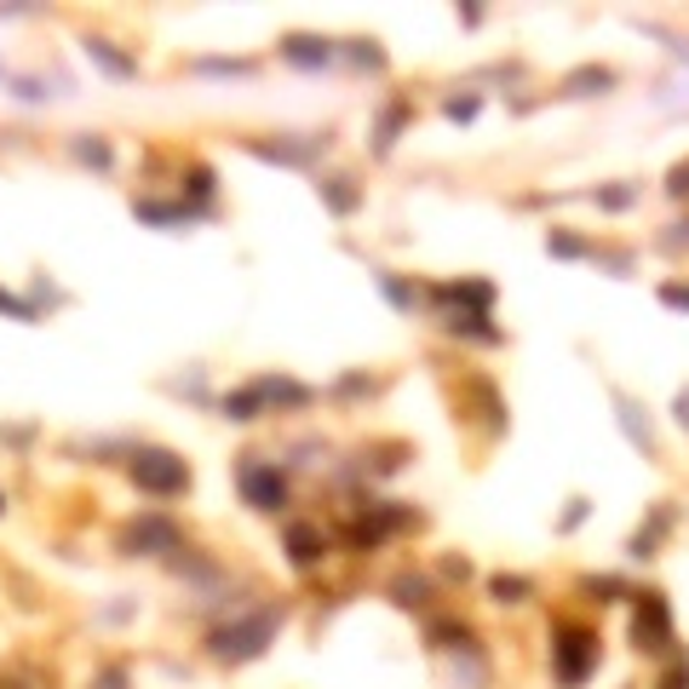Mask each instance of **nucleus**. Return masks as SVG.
<instances>
[{"label":"nucleus","instance_id":"obj_1","mask_svg":"<svg viewBox=\"0 0 689 689\" xmlns=\"http://www.w3.org/2000/svg\"><path fill=\"white\" fill-rule=\"evenodd\" d=\"M133 482H138V489H149V494H178V489L190 482V471H185V459H178V454L144 448V454L133 459Z\"/></svg>","mask_w":689,"mask_h":689},{"label":"nucleus","instance_id":"obj_2","mask_svg":"<svg viewBox=\"0 0 689 689\" xmlns=\"http://www.w3.org/2000/svg\"><path fill=\"white\" fill-rule=\"evenodd\" d=\"M270 626H276V615H270V609H259L253 621H242V626H224V632L213 637V649H219V655H230V660H247V655H259V649H265Z\"/></svg>","mask_w":689,"mask_h":689},{"label":"nucleus","instance_id":"obj_3","mask_svg":"<svg viewBox=\"0 0 689 689\" xmlns=\"http://www.w3.org/2000/svg\"><path fill=\"white\" fill-rule=\"evenodd\" d=\"M242 494L259 505V512H276V505H282V477H276L270 466H242Z\"/></svg>","mask_w":689,"mask_h":689},{"label":"nucleus","instance_id":"obj_4","mask_svg":"<svg viewBox=\"0 0 689 689\" xmlns=\"http://www.w3.org/2000/svg\"><path fill=\"white\" fill-rule=\"evenodd\" d=\"M586 667H592V649H586V637H569V644H564V684H580Z\"/></svg>","mask_w":689,"mask_h":689},{"label":"nucleus","instance_id":"obj_5","mask_svg":"<svg viewBox=\"0 0 689 689\" xmlns=\"http://www.w3.org/2000/svg\"><path fill=\"white\" fill-rule=\"evenodd\" d=\"M288 58H293V64H327V41H304V35H293V41H288Z\"/></svg>","mask_w":689,"mask_h":689},{"label":"nucleus","instance_id":"obj_6","mask_svg":"<svg viewBox=\"0 0 689 689\" xmlns=\"http://www.w3.org/2000/svg\"><path fill=\"white\" fill-rule=\"evenodd\" d=\"M288 546H293V564H316V534L311 529H293Z\"/></svg>","mask_w":689,"mask_h":689},{"label":"nucleus","instance_id":"obj_7","mask_svg":"<svg viewBox=\"0 0 689 689\" xmlns=\"http://www.w3.org/2000/svg\"><path fill=\"white\" fill-rule=\"evenodd\" d=\"M87 53H92L98 64H104L110 75H133V64H126V58H115V53H110V41H87Z\"/></svg>","mask_w":689,"mask_h":689},{"label":"nucleus","instance_id":"obj_8","mask_svg":"<svg viewBox=\"0 0 689 689\" xmlns=\"http://www.w3.org/2000/svg\"><path fill=\"white\" fill-rule=\"evenodd\" d=\"M667 190H673V196H684V190H689V167H678V173H673V185H667Z\"/></svg>","mask_w":689,"mask_h":689},{"label":"nucleus","instance_id":"obj_9","mask_svg":"<svg viewBox=\"0 0 689 689\" xmlns=\"http://www.w3.org/2000/svg\"><path fill=\"white\" fill-rule=\"evenodd\" d=\"M678 425H689V391L678 397Z\"/></svg>","mask_w":689,"mask_h":689}]
</instances>
